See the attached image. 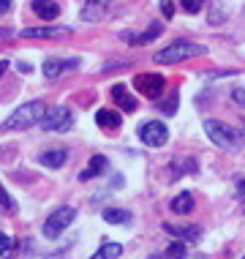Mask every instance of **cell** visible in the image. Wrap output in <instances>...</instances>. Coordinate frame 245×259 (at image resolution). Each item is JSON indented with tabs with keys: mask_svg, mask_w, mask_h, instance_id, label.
Segmentation results:
<instances>
[{
	"mask_svg": "<svg viewBox=\"0 0 245 259\" xmlns=\"http://www.w3.org/2000/svg\"><path fill=\"white\" fill-rule=\"evenodd\" d=\"M46 115V104L44 101H27L22 107H17L0 123V131H19V128H30V125H41Z\"/></svg>",
	"mask_w": 245,
	"mask_h": 259,
	"instance_id": "1",
	"label": "cell"
},
{
	"mask_svg": "<svg viewBox=\"0 0 245 259\" xmlns=\"http://www.w3.org/2000/svg\"><path fill=\"white\" fill-rule=\"evenodd\" d=\"M207 47L202 44H193V41H172L169 47H164V50H158L153 55V60L161 63V66H166V63H180V60H188V58H196V55H205Z\"/></svg>",
	"mask_w": 245,
	"mask_h": 259,
	"instance_id": "2",
	"label": "cell"
},
{
	"mask_svg": "<svg viewBox=\"0 0 245 259\" xmlns=\"http://www.w3.org/2000/svg\"><path fill=\"white\" fill-rule=\"evenodd\" d=\"M205 134L213 139L218 148H226V150H237L240 148V137L232 125L221 123V120H205Z\"/></svg>",
	"mask_w": 245,
	"mask_h": 259,
	"instance_id": "3",
	"label": "cell"
},
{
	"mask_svg": "<svg viewBox=\"0 0 245 259\" xmlns=\"http://www.w3.org/2000/svg\"><path fill=\"white\" fill-rule=\"evenodd\" d=\"M74 219H76V210L74 207H58L52 215L44 221V235L46 237H58L60 232H66V227H71L74 224Z\"/></svg>",
	"mask_w": 245,
	"mask_h": 259,
	"instance_id": "4",
	"label": "cell"
},
{
	"mask_svg": "<svg viewBox=\"0 0 245 259\" xmlns=\"http://www.w3.org/2000/svg\"><path fill=\"white\" fill-rule=\"evenodd\" d=\"M71 125H74V112L68 107L46 109L44 120H41V128H44V131H68Z\"/></svg>",
	"mask_w": 245,
	"mask_h": 259,
	"instance_id": "5",
	"label": "cell"
},
{
	"mask_svg": "<svg viewBox=\"0 0 245 259\" xmlns=\"http://www.w3.org/2000/svg\"><path fill=\"white\" fill-rule=\"evenodd\" d=\"M134 88L144 96V99H161L164 90H166V79L161 74H139L134 79Z\"/></svg>",
	"mask_w": 245,
	"mask_h": 259,
	"instance_id": "6",
	"label": "cell"
},
{
	"mask_svg": "<svg viewBox=\"0 0 245 259\" xmlns=\"http://www.w3.org/2000/svg\"><path fill=\"white\" fill-rule=\"evenodd\" d=\"M139 139H142L144 145H150V148H161V145H166V139H169V131H166L164 123L150 120V123L139 125Z\"/></svg>",
	"mask_w": 245,
	"mask_h": 259,
	"instance_id": "7",
	"label": "cell"
},
{
	"mask_svg": "<svg viewBox=\"0 0 245 259\" xmlns=\"http://www.w3.org/2000/svg\"><path fill=\"white\" fill-rule=\"evenodd\" d=\"M109 6H112V0H87V3L82 6L79 17L85 19V22H98V19L107 14Z\"/></svg>",
	"mask_w": 245,
	"mask_h": 259,
	"instance_id": "8",
	"label": "cell"
},
{
	"mask_svg": "<svg viewBox=\"0 0 245 259\" xmlns=\"http://www.w3.org/2000/svg\"><path fill=\"white\" fill-rule=\"evenodd\" d=\"M71 27H25L19 36L22 38H60V36H68Z\"/></svg>",
	"mask_w": 245,
	"mask_h": 259,
	"instance_id": "9",
	"label": "cell"
},
{
	"mask_svg": "<svg viewBox=\"0 0 245 259\" xmlns=\"http://www.w3.org/2000/svg\"><path fill=\"white\" fill-rule=\"evenodd\" d=\"M166 235L177 237L180 243H196L202 237V229L199 227H174V224H164Z\"/></svg>",
	"mask_w": 245,
	"mask_h": 259,
	"instance_id": "10",
	"label": "cell"
},
{
	"mask_svg": "<svg viewBox=\"0 0 245 259\" xmlns=\"http://www.w3.org/2000/svg\"><path fill=\"white\" fill-rule=\"evenodd\" d=\"M76 63H79V60H58V58H49V60H44V76H46V79H55V76H60L66 68H76Z\"/></svg>",
	"mask_w": 245,
	"mask_h": 259,
	"instance_id": "11",
	"label": "cell"
},
{
	"mask_svg": "<svg viewBox=\"0 0 245 259\" xmlns=\"http://www.w3.org/2000/svg\"><path fill=\"white\" fill-rule=\"evenodd\" d=\"M112 101H115L117 107H123V112H134L136 109V99L125 90V85H115V88H112Z\"/></svg>",
	"mask_w": 245,
	"mask_h": 259,
	"instance_id": "12",
	"label": "cell"
},
{
	"mask_svg": "<svg viewBox=\"0 0 245 259\" xmlns=\"http://www.w3.org/2000/svg\"><path fill=\"white\" fill-rule=\"evenodd\" d=\"M66 158H68V153L63 150V148H52V150H44L38 156V164H44L49 166V169H58V166L66 164Z\"/></svg>",
	"mask_w": 245,
	"mask_h": 259,
	"instance_id": "13",
	"label": "cell"
},
{
	"mask_svg": "<svg viewBox=\"0 0 245 259\" xmlns=\"http://www.w3.org/2000/svg\"><path fill=\"white\" fill-rule=\"evenodd\" d=\"M33 11H36L38 19H58L60 6L55 0H33Z\"/></svg>",
	"mask_w": 245,
	"mask_h": 259,
	"instance_id": "14",
	"label": "cell"
},
{
	"mask_svg": "<svg viewBox=\"0 0 245 259\" xmlns=\"http://www.w3.org/2000/svg\"><path fill=\"white\" fill-rule=\"evenodd\" d=\"M95 123L101 125V128H120L123 117H120V112H115V109H98Z\"/></svg>",
	"mask_w": 245,
	"mask_h": 259,
	"instance_id": "15",
	"label": "cell"
},
{
	"mask_svg": "<svg viewBox=\"0 0 245 259\" xmlns=\"http://www.w3.org/2000/svg\"><path fill=\"white\" fill-rule=\"evenodd\" d=\"M104 169H107V158H104V156H93V158H90V164L79 172V180H93Z\"/></svg>",
	"mask_w": 245,
	"mask_h": 259,
	"instance_id": "16",
	"label": "cell"
},
{
	"mask_svg": "<svg viewBox=\"0 0 245 259\" xmlns=\"http://www.w3.org/2000/svg\"><path fill=\"white\" fill-rule=\"evenodd\" d=\"M161 30H164V25H161V22H153V25H150V30H147V33H139V36H131V33H128L125 38H128V44H134V47H142V44H150V41L156 38V36H161Z\"/></svg>",
	"mask_w": 245,
	"mask_h": 259,
	"instance_id": "17",
	"label": "cell"
},
{
	"mask_svg": "<svg viewBox=\"0 0 245 259\" xmlns=\"http://www.w3.org/2000/svg\"><path fill=\"white\" fill-rule=\"evenodd\" d=\"M172 210L180 213V215H188L193 210V197L191 194H177V197L172 199Z\"/></svg>",
	"mask_w": 245,
	"mask_h": 259,
	"instance_id": "18",
	"label": "cell"
},
{
	"mask_svg": "<svg viewBox=\"0 0 245 259\" xmlns=\"http://www.w3.org/2000/svg\"><path fill=\"white\" fill-rule=\"evenodd\" d=\"M104 221L107 224H131V213L120 207H107L104 210Z\"/></svg>",
	"mask_w": 245,
	"mask_h": 259,
	"instance_id": "19",
	"label": "cell"
},
{
	"mask_svg": "<svg viewBox=\"0 0 245 259\" xmlns=\"http://www.w3.org/2000/svg\"><path fill=\"white\" fill-rule=\"evenodd\" d=\"M120 254H123V246H120V243H104V246L98 248L90 259H117Z\"/></svg>",
	"mask_w": 245,
	"mask_h": 259,
	"instance_id": "20",
	"label": "cell"
},
{
	"mask_svg": "<svg viewBox=\"0 0 245 259\" xmlns=\"http://www.w3.org/2000/svg\"><path fill=\"white\" fill-rule=\"evenodd\" d=\"M14 251H17V243H14V237H9V235L0 232V256H3V259H11Z\"/></svg>",
	"mask_w": 245,
	"mask_h": 259,
	"instance_id": "21",
	"label": "cell"
},
{
	"mask_svg": "<svg viewBox=\"0 0 245 259\" xmlns=\"http://www.w3.org/2000/svg\"><path fill=\"white\" fill-rule=\"evenodd\" d=\"M14 210H17V205L11 202V197L6 194L3 183H0V213H14Z\"/></svg>",
	"mask_w": 245,
	"mask_h": 259,
	"instance_id": "22",
	"label": "cell"
},
{
	"mask_svg": "<svg viewBox=\"0 0 245 259\" xmlns=\"http://www.w3.org/2000/svg\"><path fill=\"white\" fill-rule=\"evenodd\" d=\"M180 6H183L188 14H199L202 6H205V0H180Z\"/></svg>",
	"mask_w": 245,
	"mask_h": 259,
	"instance_id": "23",
	"label": "cell"
},
{
	"mask_svg": "<svg viewBox=\"0 0 245 259\" xmlns=\"http://www.w3.org/2000/svg\"><path fill=\"white\" fill-rule=\"evenodd\" d=\"M166 254H169L172 259H185V246L180 240H174L172 246H169V251H166Z\"/></svg>",
	"mask_w": 245,
	"mask_h": 259,
	"instance_id": "24",
	"label": "cell"
},
{
	"mask_svg": "<svg viewBox=\"0 0 245 259\" xmlns=\"http://www.w3.org/2000/svg\"><path fill=\"white\" fill-rule=\"evenodd\" d=\"M161 14H164L166 19L174 17V3H172V0H161Z\"/></svg>",
	"mask_w": 245,
	"mask_h": 259,
	"instance_id": "25",
	"label": "cell"
},
{
	"mask_svg": "<svg viewBox=\"0 0 245 259\" xmlns=\"http://www.w3.org/2000/svg\"><path fill=\"white\" fill-rule=\"evenodd\" d=\"M11 3H14V0H0V17H3V14L11 9Z\"/></svg>",
	"mask_w": 245,
	"mask_h": 259,
	"instance_id": "26",
	"label": "cell"
},
{
	"mask_svg": "<svg viewBox=\"0 0 245 259\" xmlns=\"http://www.w3.org/2000/svg\"><path fill=\"white\" fill-rule=\"evenodd\" d=\"M232 96H234V101H237V104H245V93H242V90H234Z\"/></svg>",
	"mask_w": 245,
	"mask_h": 259,
	"instance_id": "27",
	"label": "cell"
},
{
	"mask_svg": "<svg viewBox=\"0 0 245 259\" xmlns=\"http://www.w3.org/2000/svg\"><path fill=\"white\" fill-rule=\"evenodd\" d=\"M237 194H240V197H245V178L237 180Z\"/></svg>",
	"mask_w": 245,
	"mask_h": 259,
	"instance_id": "28",
	"label": "cell"
},
{
	"mask_svg": "<svg viewBox=\"0 0 245 259\" xmlns=\"http://www.w3.org/2000/svg\"><path fill=\"white\" fill-rule=\"evenodd\" d=\"M6 68H9V60H0V76L6 74Z\"/></svg>",
	"mask_w": 245,
	"mask_h": 259,
	"instance_id": "29",
	"label": "cell"
},
{
	"mask_svg": "<svg viewBox=\"0 0 245 259\" xmlns=\"http://www.w3.org/2000/svg\"><path fill=\"white\" fill-rule=\"evenodd\" d=\"M188 259H207V256H202V254H196V256H188Z\"/></svg>",
	"mask_w": 245,
	"mask_h": 259,
	"instance_id": "30",
	"label": "cell"
},
{
	"mask_svg": "<svg viewBox=\"0 0 245 259\" xmlns=\"http://www.w3.org/2000/svg\"><path fill=\"white\" fill-rule=\"evenodd\" d=\"M242 259H245V256H242Z\"/></svg>",
	"mask_w": 245,
	"mask_h": 259,
	"instance_id": "31",
	"label": "cell"
}]
</instances>
